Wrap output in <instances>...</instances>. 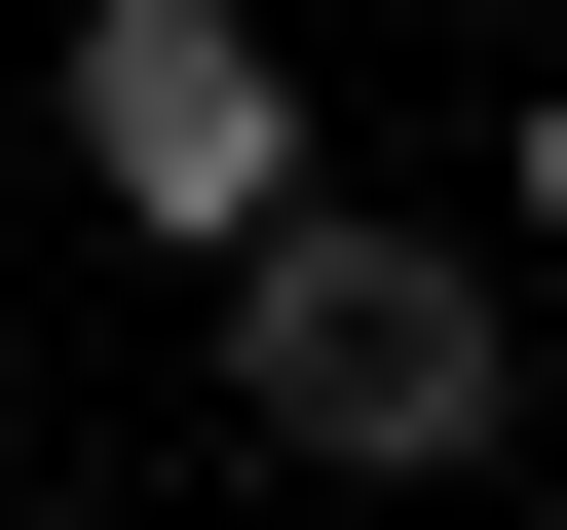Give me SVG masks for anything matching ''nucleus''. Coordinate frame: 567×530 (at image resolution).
I'll return each mask as SVG.
<instances>
[{
    "label": "nucleus",
    "mask_w": 567,
    "mask_h": 530,
    "mask_svg": "<svg viewBox=\"0 0 567 530\" xmlns=\"http://www.w3.org/2000/svg\"><path fill=\"white\" fill-rule=\"evenodd\" d=\"M189 342H227V455H303V492H492V455H529V227L303 190V227L189 265Z\"/></svg>",
    "instance_id": "f257e3e1"
},
{
    "label": "nucleus",
    "mask_w": 567,
    "mask_h": 530,
    "mask_svg": "<svg viewBox=\"0 0 567 530\" xmlns=\"http://www.w3.org/2000/svg\"><path fill=\"white\" fill-rule=\"evenodd\" d=\"M492 227H529V304H567V114H529V152H492Z\"/></svg>",
    "instance_id": "7ed1b4c3"
},
{
    "label": "nucleus",
    "mask_w": 567,
    "mask_h": 530,
    "mask_svg": "<svg viewBox=\"0 0 567 530\" xmlns=\"http://www.w3.org/2000/svg\"><path fill=\"white\" fill-rule=\"evenodd\" d=\"M39 152H76L152 265H227V227H303V39H265V0H76Z\"/></svg>",
    "instance_id": "f03ea898"
}]
</instances>
